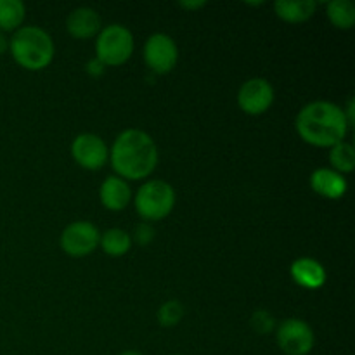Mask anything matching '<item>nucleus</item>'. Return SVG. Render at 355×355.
I'll return each mask as SVG.
<instances>
[{
    "instance_id": "obj_1",
    "label": "nucleus",
    "mask_w": 355,
    "mask_h": 355,
    "mask_svg": "<svg viewBox=\"0 0 355 355\" xmlns=\"http://www.w3.org/2000/svg\"><path fill=\"white\" fill-rule=\"evenodd\" d=\"M110 158L120 179L141 180L156 168L158 149L151 135L137 128H128L116 137Z\"/></svg>"
},
{
    "instance_id": "obj_2",
    "label": "nucleus",
    "mask_w": 355,
    "mask_h": 355,
    "mask_svg": "<svg viewBox=\"0 0 355 355\" xmlns=\"http://www.w3.org/2000/svg\"><path fill=\"white\" fill-rule=\"evenodd\" d=\"M295 127L298 135L315 148H333L343 142L349 132L343 110L328 101H314L302 107Z\"/></svg>"
},
{
    "instance_id": "obj_3",
    "label": "nucleus",
    "mask_w": 355,
    "mask_h": 355,
    "mask_svg": "<svg viewBox=\"0 0 355 355\" xmlns=\"http://www.w3.org/2000/svg\"><path fill=\"white\" fill-rule=\"evenodd\" d=\"M9 51L21 68L38 71L51 64L54 58V42L42 28L23 26L10 38Z\"/></svg>"
},
{
    "instance_id": "obj_4",
    "label": "nucleus",
    "mask_w": 355,
    "mask_h": 355,
    "mask_svg": "<svg viewBox=\"0 0 355 355\" xmlns=\"http://www.w3.org/2000/svg\"><path fill=\"white\" fill-rule=\"evenodd\" d=\"M135 210L146 222L163 220L175 207V191L165 180H148L135 194Z\"/></svg>"
},
{
    "instance_id": "obj_5",
    "label": "nucleus",
    "mask_w": 355,
    "mask_h": 355,
    "mask_svg": "<svg viewBox=\"0 0 355 355\" xmlns=\"http://www.w3.org/2000/svg\"><path fill=\"white\" fill-rule=\"evenodd\" d=\"M134 52V35L121 24L101 28L96 42V58L104 66H120L130 59Z\"/></svg>"
},
{
    "instance_id": "obj_6",
    "label": "nucleus",
    "mask_w": 355,
    "mask_h": 355,
    "mask_svg": "<svg viewBox=\"0 0 355 355\" xmlns=\"http://www.w3.org/2000/svg\"><path fill=\"white\" fill-rule=\"evenodd\" d=\"M277 345L286 355H307L315 343L314 331L302 319H286L281 322L276 333Z\"/></svg>"
},
{
    "instance_id": "obj_7",
    "label": "nucleus",
    "mask_w": 355,
    "mask_h": 355,
    "mask_svg": "<svg viewBox=\"0 0 355 355\" xmlns=\"http://www.w3.org/2000/svg\"><path fill=\"white\" fill-rule=\"evenodd\" d=\"M101 232L94 224L87 220L71 222L68 227L62 231L59 245L62 252L69 257H87L99 246Z\"/></svg>"
},
{
    "instance_id": "obj_8",
    "label": "nucleus",
    "mask_w": 355,
    "mask_h": 355,
    "mask_svg": "<svg viewBox=\"0 0 355 355\" xmlns=\"http://www.w3.org/2000/svg\"><path fill=\"white\" fill-rule=\"evenodd\" d=\"M144 61L158 75L172 71L179 61V49L173 38L165 33L151 35L144 45Z\"/></svg>"
},
{
    "instance_id": "obj_9",
    "label": "nucleus",
    "mask_w": 355,
    "mask_h": 355,
    "mask_svg": "<svg viewBox=\"0 0 355 355\" xmlns=\"http://www.w3.org/2000/svg\"><path fill=\"white\" fill-rule=\"evenodd\" d=\"M71 156L82 168L101 170L110 158V149L99 135L80 134L71 144Z\"/></svg>"
},
{
    "instance_id": "obj_10",
    "label": "nucleus",
    "mask_w": 355,
    "mask_h": 355,
    "mask_svg": "<svg viewBox=\"0 0 355 355\" xmlns=\"http://www.w3.org/2000/svg\"><path fill=\"white\" fill-rule=\"evenodd\" d=\"M274 89L266 78H252L241 85L238 92V104L246 114H262L272 106Z\"/></svg>"
},
{
    "instance_id": "obj_11",
    "label": "nucleus",
    "mask_w": 355,
    "mask_h": 355,
    "mask_svg": "<svg viewBox=\"0 0 355 355\" xmlns=\"http://www.w3.org/2000/svg\"><path fill=\"white\" fill-rule=\"evenodd\" d=\"M66 30L73 38H78V40L92 38L101 31V16L90 7H78L69 12L66 19Z\"/></svg>"
},
{
    "instance_id": "obj_12",
    "label": "nucleus",
    "mask_w": 355,
    "mask_h": 355,
    "mask_svg": "<svg viewBox=\"0 0 355 355\" xmlns=\"http://www.w3.org/2000/svg\"><path fill=\"white\" fill-rule=\"evenodd\" d=\"M99 200L103 207L110 211H121L128 207L132 200V191L127 180L118 175H111L101 184Z\"/></svg>"
},
{
    "instance_id": "obj_13",
    "label": "nucleus",
    "mask_w": 355,
    "mask_h": 355,
    "mask_svg": "<svg viewBox=\"0 0 355 355\" xmlns=\"http://www.w3.org/2000/svg\"><path fill=\"white\" fill-rule=\"evenodd\" d=\"M311 186L319 196L328 200H340L345 196L349 184L342 173L331 168H319L311 175Z\"/></svg>"
},
{
    "instance_id": "obj_14",
    "label": "nucleus",
    "mask_w": 355,
    "mask_h": 355,
    "mask_svg": "<svg viewBox=\"0 0 355 355\" xmlns=\"http://www.w3.org/2000/svg\"><path fill=\"white\" fill-rule=\"evenodd\" d=\"M291 277H293L295 283L302 288H307V290H318V288L324 286L326 283V270L318 260L309 259H297L290 267Z\"/></svg>"
},
{
    "instance_id": "obj_15",
    "label": "nucleus",
    "mask_w": 355,
    "mask_h": 355,
    "mask_svg": "<svg viewBox=\"0 0 355 355\" xmlns=\"http://www.w3.org/2000/svg\"><path fill=\"white\" fill-rule=\"evenodd\" d=\"M318 3L314 0H277L274 3L277 17L286 23H304L314 16Z\"/></svg>"
},
{
    "instance_id": "obj_16",
    "label": "nucleus",
    "mask_w": 355,
    "mask_h": 355,
    "mask_svg": "<svg viewBox=\"0 0 355 355\" xmlns=\"http://www.w3.org/2000/svg\"><path fill=\"white\" fill-rule=\"evenodd\" d=\"M101 248L110 257H123L132 248V236L123 229H110L99 239Z\"/></svg>"
},
{
    "instance_id": "obj_17",
    "label": "nucleus",
    "mask_w": 355,
    "mask_h": 355,
    "mask_svg": "<svg viewBox=\"0 0 355 355\" xmlns=\"http://www.w3.org/2000/svg\"><path fill=\"white\" fill-rule=\"evenodd\" d=\"M326 12L333 26L338 30H350L355 24V6L350 0H331Z\"/></svg>"
},
{
    "instance_id": "obj_18",
    "label": "nucleus",
    "mask_w": 355,
    "mask_h": 355,
    "mask_svg": "<svg viewBox=\"0 0 355 355\" xmlns=\"http://www.w3.org/2000/svg\"><path fill=\"white\" fill-rule=\"evenodd\" d=\"M26 7L21 0H0V31H12L21 26Z\"/></svg>"
},
{
    "instance_id": "obj_19",
    "label": "nucleus",
    "mask_w": 355,
    "mask_h": 355,
    "mask_svg": "<svg viewBox=\"0 0 355 355\" xmlns=\"http://www.w3.org/2000/svg\"><path fill=\"white\" fill-rule=\"evenodd\" d=\"M329 163L333 165V170L338 173H350L355 166V149L349 142H340L333 146L329 151Z\"/></svg>"
},
{
    "instance_id": "obj_20",
    "label": "nucleus",
    "mask_w": 355,
    "mask_h": 355,
    "mask_svg": "<svg viewBox=\"0 0 355 355\" xmlns=\"http://www.w3.org/2000/svg\"><path fill=\"white\" fill-rule=\"evenodd\" d=\"M182 315H184V309L182 305H180V302L168 300L159 307L158 322L162 326H165V328H172V326L179 324Z\"/></svg>"
},
{
    "instance_id": "obj_21",
    "label": "nucleus",
    "mask_w": 355,
    "mask_h": 355,
    "mask_svg": "<svg viewBox=\"0 0 355 355\" xmlns=\"http://www.w3.org/2000/svg\"><path fill=\"white\" fill-rule=\"evenodd\" d=\"M252 328L259 335H269L274 329V318L267 311H257L252 315Z\"/></svg>"
},
{
    "instance_id": "obj_22",
    "label": "nucleus",
    "mask_w": 355,
    "mask_h": 355,
    "mask_svg": "<svg viewBox=\"0 0 355 355\" xmlns=\"http://www.w3.org/2000/svg\"><path fill=\"white\" fill-rule=\"evenodd\" d=\"M155 229H153L151 224H148V222H142V224H139L137 227H135L134 231V239L139 243V245L146 246L149 245V243L155 239Z\"/></svg>"
},
{
    "instance_id": "obj_23",
    "label": "nucleus",
    "mask_w": 355,
    "mask_h": 355,
    "mask_svg": "<svg viewBox=\"0 0 355 355\" xmlns=\"http://www.w3.org/2000/svg\"><path fill=\"white\" fill-rule=\"evenodd\" d=\"M104 69H106V66H104L97 58H94L92 61L87 62V73H89L90 76H101L104 73Z\"/></svg>"
},
{
    "instance_id": "obj_24",
    "label": "nucleus",
    "mask_w": 355,
    "mask_h": 355,
    "mask_svg": "<svg viewBox=\"0 0 355 355\" xmlns=\"http://www.w3.org/2000/svg\"><path fill=\"white\" fill-rule=\"evenodd\" d=\"M205 6H207V2H203V0H200V2H180V7H184L187 10H196Z\"/></svg>"
},
{
    "instance_id": "obj_25",
    "label": "nucleus",
    "mask_w": 355,
    "mask_h": 355,
    "mask_svg": "<svg viewBox=\"0 0 355 355\" xmlns=\"http://www.w3.org/2000/svg\"><path fill=\"white\" fill-rule=\"evenodd\" d=\"M7 49H9V40H7L6 35H3L2 31H0V55H2L3 52L7 51Z\"/></svg>"
},
{
    "instance_id": "obj_26",
    "label": "nucleus",
    "mask_w": 355,
    "mask_h": 355,
    "mask_svg": "<svg viewBox=\"0 0 355 355\" xmlns=\"http://www.w3.org/2000/svg\"><path fill=\"white\" fill-rule=\"evenodd\" d=\"M118 355H142V354L137 352V350H125V352H121Z\"/></svg>"
}]
</instances>
